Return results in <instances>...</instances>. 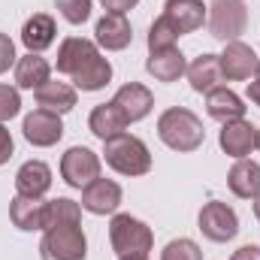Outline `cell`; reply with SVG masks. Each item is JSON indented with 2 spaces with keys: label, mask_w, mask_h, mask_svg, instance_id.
Masks as SVG:
<instances>
[{
  "label": "cell",
  "mask_w": 260,
  "mask_h": 260,
  "mask_svg": "<svg viewBox=\"0 0 260 260\" xmlns=\"http://www.w3.org/2000/svg\"><path fill=\"white\" fill-rule=\"evenodd\" d=\"M58 73L70 76L73 88L79 91H103L112 82V64L100 55L97 43L85 37H67L58 46Z\"/></svg>",
  "instance_id": "cell-1"
},
{
  "label": "cell",
  "mask_w": 260,
  "mask_h": 260,
  "mask_svg": "<svg viewBox=\"0 0 260 260\" xmlns=\"http://www.w3.org/2000/svg\"><path fill=\"white\" fill-rule=\"evenodd\" d=\"M157 136H160V142L167 148L188 154V151H197L203 145L206 130H203V121L197 118L191 109L173 106V109L160 112V118H157Z\"/></svg>",
  "instance_id": "cell-2"
},
{
  "label": "cell",
  "mask_w": 260,
  "mask_h": 260,
  "mask_svg": "<svg viewBox=\"0 0 260 260\" xmlns=\"http://www.w3.org/2000/svg\"><path fill=\"white\" fill-rule=\"evenodd\" d=\"M103 157H106V164L115 173L130 176V179L145 176L151 170V151H148V145L139 136H130V133H118V136L106 139L103 142Z\"/></svg>",
  "instance_id": "cell-3"
},
{
  "label": "cell",
  "mask_w": 260,
  "mask_h": 260,
  "mask_svg": "<svg viewBox=\"0 0 260 260\" xmlns=\"http://www.w3.org/2000/svg\"><path fill=\"white\" fill-rule=\"evenodd\" d=\"M109 242L112 251L118 257H148V251L154 248V233L145 221L133 218V215H112L109 221Z\"/></svg>",
  "instance_id": "cell-4"
},
{
  "label": "cell",
  "mask_w": 260,
  "mask_h": 260,
  "mask_svg": "<svg viewBox=\"0 0 260 260\" xmlns=\"http://www.w3.org/2000/svg\"><path fill=\"white\" fill-rule=\"evenodd\" d=\"M43 260H85L88 257V239L82 233V224H58L43 230L40 242Z\"/></svg>",
  "instance_id": "cell-5"
},
{
  "label": "cell",
  "mask_w": 260,
  "mask_h": 260,
  "mask_svg": "<svg viewBox=\"0 0 260 260\" xmlns=\"http://www.w3.org/2000/svg\"><path fill=\"white\" fill-rule=\"evenodd\" d=\"M248 27L245 0H212L209 3V34L218 43H233Z\"/></svg>",
  "instance_id": "cell-6"
},
{
  "label": "cell",
  "mask_w": 260,
  "mask_h": 260,
  "mask_svg": "<svg viewBox=\"0 0 260 260\" xmlns=\"http://www.w3.org/2000/svg\"><path fill=\"white\" fill-rule=\"evenodd\" d=\"M61 179L70 188H88L94 179H100V154H94L85 145H73L67 148L61 157Z\"/></svg>",
  "instance_id": "cell-7"
},
{
  "label": "cell",
  "mask_w": 260,
  "mask_h": 260,
  "mask_svg": "<svg viewBox=\"0 0 260 260\" xmlns=\"http://www.w3.org/2000/svg\"><path fill=\"white\" fill-rule=\"evenodd\" d=\"M197 224H200L203 236L212 239V242H230V239H236V233H239V218H236V212H233L227 203H221V200L206 203V206L200 209V215H197Z\"/></svg>",
  "instance_id": "cell-8"
},
{
  "label": "cell",
  "mask_w": 260,
  "mask_h": 260,
  "mask_svg": "<svg viewBox=\"0 0 260 260\" xmlns=\"http://www.w3.org/2000/svg\"><path fill=\"white\" fill-rule=\"evenodd\" d=\"M218 61H221V73H224L227 82H245V79L257 76L260 70L257 52L248 43H239V40L224 43V52L218 55Z\"/></svg>",
  "instance_id": "cell-9"
},
{
  "label": "cell",
  "mask_w": 260,
  "mask_h": 260,
  "mask_svg": "<svg viewBox=\"0 0 260 260\" xmlns=\"http://www.w3.org/2000/svg\"><path fill=\"white\" fill-rule=\"evenodd\" d=\"M21 133H24V139H27L30 145H37V148H52V145H58L61 136H64V121H61V115H55V112L34 109L30 115H24Z\"/></svg>",
  "instance_id": "cell-10"
},
{
  "label": "cell",
  "mask_w": 260,
  "mask_h": 260,
  "mask_svg": "<svg viewBox=\"0 0 260 260\" xmlns=\"http://www.w3.org/2000/svg\"><path fill=\"white\" fill-rule=\"evenodd\" d=\"M121 206V185L112 179H94L82 188V209L91 215H115Z\"/></svg>",
  "instance_id": "cell-11"
},
{
  "label": "cell",
  "mask_w": 260,
  "mask_h": 260,
  "mask_svg": "<svg viewBox=\"0 0 260 260\" xmlns=\"http://www.w3.org/2000/svg\"><path fill=\"white\" fill-rule=\"evenodd\" d=\"M46 212H49V200H43V197L15 194L9 203V221L24 233L46 230Z\"/></svg>",
  "instance_id": "cell-12"
},
{
  "label": "cell",
  "mask_w": 260,
  "mask_h": 260,
  "mask_svg": "<svg viewBox=\"0 0 260 260\" xmlns=\"http://www.w3.org/2000/svg\"><path fill=\"white\" fill-rule=\"evenodd\" d=\"M209 6L203 3V0H167L164 3V18L179 30V37H185V34H194L203 27V21H206V12Z\"/></svg>",
  "instance_id": "cell-13"
},
{
  "label": "cell",
  "mask_w": 260,
  "mask_h": 260,
  "mask_svg": "<svg viewBox=\"0 0 260 260\" xmlns=\"http://www.w3.org/2000/svg\"><path fill=\"white\" fill-rule=\"evenodd\" d=\"M218 145H221V151L224 154H230V157H248L251 151H254V145H257V127L251 124V121H245V118H239V121H227L221 133H218Z\"/></svg>",
  "instance_id": "cell-14"
},
{
  "label": "cell",
  "mask_w": 260,
  "mask_h": 260,
  "mask_svg": "<svg viewBox=\"0 0 260 260\" xmlns=\"http://www.w3.org/2000/svg\"><path fill=\"white\" fill-rule=\"evenodd\" d=\"M112 103L124 112L127 124H136V121H142V118L154 109V94H151L145 85H139V82H127V85H121V88L115 91Z\"/></svg>",
  "instance_id": "cell-15"
},
{
  "label": "cell",
  "mask_w": 260,
  "mask_h": 260,
  "mask_svg": "<svg viewBox=\"0 0 260 260\" xmlns=\"http://www.w3.org/2000/svg\"><path fill=\"white\" fill-rule=\"evenodd\" d=\"M94 37H97V46H103L106 52H121L133 43V27L124 15L118 12H106L97 27H94Z\"/></svg>",
  "instance_id": "cell-16"
},
{
  "label": "cell",
  "mask_w": 260,
  "mask_h": 260,
  "mask_svg": "<svg viewBox=\"0 0 260 260\" xmlns=\"http://www.w3.org/2000/svg\"><path fill=\"white\" fill-rule=\"evenodd\" d=\"M245 109L248 106L242 103V97L230 88H215V91L206 94V112H209V118H215L221 124L245 118Z\"/></svg>",
  "instance_id": "cell-17"
},
{
  "label": "cell",
  "mask_w": 260,
  "mask_h": 260,
  "mask_svg": "<svg viewBox=\"0 0 260 260\" xmlns=\"http://www.w3.org/2000/svg\"><path fill=\"white\" fill-rule=\"evenodd\" d=\"M145 70H148V76H154L157 82H179V79L188 73V61H185V55L173 46V49L148 52Z\"/></svg>",
  "instance_id": "cell-18"
},
{
  "label": "cell",
  "mask_w": 260,
  "mask_h": 260,
  "mask_svg": "<svg viewBox=\"0 0 260 260\" xmlns=\"http://www.w3.org/2000/svg\"><path fill=\"white\" fill-rule=\"evenodd\" d=\"M188 82H191V88H194L197 94H209V91H215V88H221V82H224V73H221V61H218V55H200L194 58L191 64H188Z\"/></svg>",
  "instance_id": "cell-19"
},
{
  "label": "cell",
  "mask_w": 260,
  "mask_h": 260,
  "mask_svg": "<svg viewBox=\"0 0 260 260\" xmlns=\"http://www.w3.org/2000/svg\"><path fill=\"white\" fill-rule=\"evenodd\" d=\"M88 127H91V133H94L100 142H106V139H112V136H118V133L127 130V118H124V112L109 100V103H100V106L91 109Z\"/></svg>",
  "instance_id": "cell-20"
},
{
  "label": "cell",
  "mask_w": 260,
  "mask_h": 260,
  "mask_svg": "<svg viewBox=\"0 0 260 260\" xmlns=\"http://www.w3.org/2000/svg\"><path fill=\"white\" fill-rule=\"evenodd\" d=\"M52 188V170L43 160H27L15 173V191L24 197H46Z\"/></svg>",
  "instance_id": "cell-21"
},
{
  "label": "cell",
  "mask_w": 260,
  "mask_h": 260,
  "mask_svg": "<svg viewBox=\"0 0 260 260\" xmlns=\"http://www.w3.org/2000/svg\"><path fill=\"white\" fill-rule=\"evenodd\" d=\"M55 34H58L55 18L46 15V12H37V15H30V18L24 21V27H21V43H24L27 52L43 55V52L55 43Z\"/></svg>",
  "instance_id": "cell-22"
},
{
  "label": "cell",
  "mask_w": 260,
  "mask_h": 260,
  "mask_svg": "<svg viewBox=\"0 0 260 260\" xmlns=\"http://www.w3.org/2000/svg\"><path fill=\"white\" fill-rule=\"evenodd\" d=\"M227 185L230 191L242 200H254L260 194V164L248 160V157H239L230 173H227Z\"/></svg>",
  "instance_id": "cell-23"
},
{
  "label": "cell",
  "mask_w": 260,
  "mask_h": 260,
  "mask_svg": "<svg viewBox=\"0 0 260 260\" xmlns=\"http://www.w3.org/2000/svg\"><path fill=\"white\" fill-rule=\"evenodd\" d=\"M49 76H52V67H49V61L43 55H37V52H27L24 58L15 61V85L24 88V91L43 88L49 82Z\"/></svg>",
  "instance_id": "cell-24"
},
{
  "label": "cell",
  "mask_w": 260,
  "mask_h": 260,
  "mask_svg": "<svg viewBox=\"0 0 260 260\" xmlns=\"http://www.w3.org/2000/svg\"><path fill=\"white\" fill-rule=\"evenodd\" d=\"M37 106L55 115H67L76 106V88L70 82H46L43 88H37Z\"/></svg>",
  "instance_id": "cell-25"
},
{
  "label": "cell",
  "mask_w": 260,
  "mask_h": 260,
  "mask_svg": "<svg viewBox=\"0 0 260 260\" xmlns=\"http://www.w3.org/2000/svg\"><path fill=\"white\" fill-rule=\"evenodd\" d=\"M58 224H82V206L70 197L49 200V212H46V230L58 227Z\"/></svg>",
  "instance_id": "cell-26"
},
{
  "label": "cell",
  "mask_w": 260,
  "mask_h": 260,
  "mask_svg": "<svg viewBox=\"0 0 260 260\" xmlns=\"http://www.w3.org/2000/svg\"><path fill=\"white\" fill-rule=\"evenodd\" d=\"M176 40H179V30L160 15V18H154V24L148 27V52H160V49H173L176 46Z\"/></svg>",
  "instance_id": "cell-27"
},
{
  "label": "cell",
  "mask_w": 260,
  "mask_h": 260,
  "mask_svg": "<svg viewBox=\"0 0 260 260\" xmlns=\"http://www.w3.org/2000/svg\"><path fill=\"white\" fill-rule=\"evenodd\" d=\"M160 260H203V251L194 239H173L160 251Z\"/></svg>",
  "instance_id": "cell-28"
},
{
  "label": "cell",
  "mask_w": 260,
  "mask_h": 260,
  "mask_svg": "<svg viewBox=\"0 0 260 260\" xmlns=\"http://www.w3.org/2000/svg\"><path fill=\"white\" fill-rule=\"evenodd\" d=\"M55 6L70 24H85L91 18V0H55Z\"/></svg>",
  "instance_id": "cell-29"
},
{
  "label": "cell",
  "mask_w": 260,
  "mask_h": 260,
  "mask_svg": "<svg viewBox=\"0 0 260 260\" xmlns=\"http://www.w3.org/2000/svg\"><path fill=\"white\" fill-rule=\"evenodd\" d=\"M21 112V97H18V88H9V85H0V124L15 118Z\"/></svg>",
  "instance_id": "cell-30"
},
{
  "label": "cell",
  "mask_w": 260,
  "mask_h": 260,
  "mask_svg": "<svg viewBox=\"0 0 260 260\" xmlns=\"http://www.w3.org/2000/svg\"><path fill=\"white\" fill-rule=\"evenodd\" d=\"M15 58H18L15 55V43L6 34H0V73H6L9 67L15 64Z\"/></svg>",
  "instance_id": "cell-31"
},
{
  "label": "cell",
  "mask_w": 260,
  "mask_h": 260,
  "mask_svg": "<svg viewBox=\"0 0 260 260\" xmlns=\"http://www.w3.org/2000/svg\"><path fill=\"white\" fill-rule=\"evenodd\" d=\"M12 151H15V142H12V136H9V130L0 124V167L12 157Z\"/></svg>",
  "instance_id": "cell-32"
},
{
  "label": "cell",
  "mask_w": 260,
  "mask_h": 260,
  "mask_svg": "<svg viewBox=\"0 0 260 260\" xmlns=\"http://www.w3.org/2000/svg\"><path fill=\"white\" fill-rule=\"evenodd\" d=\"M100 3H103L106 12H118V15H124V12H130L139 0H100Z\"/></svg>",
  "instance_id": "cell-33"
},
{
  "label": "cell",
  "mask_w": 260,
  "mask_h": 260,
  "mask_svg": "<svg viewBox=\"0 0 260 260\" xmlns=\"http://www.w3.org/2000/svg\"><path fill=\"white\" fill-rule=\"evenodd\" d=\"M230 260H260V248L257 245H242L239 251H233Z\"/></svg>",
  "instance_id": "cell-34"
},
{
  "label": "cell",
  "mask_w": 260,
  "mask_h": 260,
  "mask_svg": "<svg viewBox=\"0 0 260 260\" xmlns=\"http://www.w3.org/2000/svg\"><path fill=\"white\" fill-rule=\"evenodd\" d=\"M248 100H251L254 106H260V76L254 82H248Z\"/></svg>",
  "instance_id": "cell-35"
},
{
  "label": "cell",
  "mask_w": 260,
  "mask_h": 260,
  "mask_svg": "<svg viewBox=\"0 0 260 260\" xmlns=\"http://www.w3.org/2000/svg\"><path fill=\"white\" fill-rule=\"evenodd\" d=\"M254 218H257V221H260V194L254 197Z\"/></svg>",
  "instance_id": "cell-36"
},
{
  "label": "cell",
  "mask_w": 260,
  "mask_h": 260,
  "mask_svg": "<svg viewBox=\"0 0 260 260\" xmlns=\"http://www.w3.org/2000/svg\"><path fill=\"white\" fill-rule=\"evenodd\" d=\"M118 260H148V257H133V254H130V257H118Z\"/></svg>",
  "instance_id": "cell-37"
},
{
  "label": "cell",
  "mask_w": 260,
  "mask_h": 260,
  "mask_svg": "<svg viewBox=\"0 0 260 260\" xmlns=\"http://www.w3.org/2000/svg\"><path fill=\"white\" fill-rule=\"evenodd\" d=\"M254 148H257V151H260V127H257V145H254Z\"/></svg>",
  "instance_id": "cell-38"
}]
</instances>
